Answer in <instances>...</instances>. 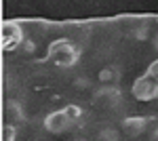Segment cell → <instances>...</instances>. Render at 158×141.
Returning <instances> with one entry per match:
<instances>
[{"label": "cell", "instance_id": "obj_7", "mask_svg": "<svg viewBox=\"0 0 158 141\" xmlns=\"http://www.w3.org/2000/svg\"><path fill=\"white\" fill-rule=\"evenodd\" d=\"M4 116H6V122L9 124H15V126H19V124H23L25 120V110L23 106L19 103V101H15V99H9L6 103H4Z\"/></svg>", "mask_w": 158, "mask_h": 141}, {"label": "cell", "instance_id": "obj_13", "mask_svg": "<svg viewBox=\"0 0 158 141\" xmlns=\"http://www.w3.org/2000/svg\"><path fill=\"white\" fill-rule=\"evenodd\" d=\"M19 51H23V53H30V55H32V53L36 51V44H34V40H30V38H25V42L21 44V48H19Z\"/></svg>", "mask_w": 158, "mask_h": 141}, {"label": "cell", "instance_id": "obj_4", "mask_svg": "<svg viewBox=\"0 0 158 141\" xmlns=\"http://www.w3.org/2000/svg\"><path fill=\"white\" fill-rule=\"evenodd\" d=\"M131 93L137 101H154L158 99V82L150 76H137L131 84Z\"/></svg>", "mask_w": 158, "mask_h": 141}, {"label": "cell", "instance_id": "obj_6", "mask_svg": "<svg viewBox=\"0 0 158 141\" xmlns=\"http://www.w3.org/2000/svg\"><path fill=\"white\" fill-rule=\"evenodd\" d=\"M120 126L127 137H139V135H143L148 131L150 118L148 116H127V118H122Z\"/></svg>", "mask_w": 158, "mask_h": 141}, {"label": "cell", "instance_id": "obj_2", "mask_svg": "<svg viewBox=\"0 0 158 141\" xmlns=\"http://www.w3.org/2000/svg\"><path fill=\"white\" fill-rule=\"evenodd\" d=\"M0 42H2V51H19L21 44L25 42L23 27L17 21H6L0 27Z\"/></svg>", "mask_w": 158, "mask_h": 141}, {"label": "cell", "instance_id": "obj_12", "mask_svg": "<svg viewBox=\"0 0 158 141\" xmlns=\"http://www.w3.org/2000/svg\"><path fill=\"white\" fill-rule=\"evenodd\" d=\"M146 76H150L152 80H156V82H158V59H154V61H152V63L148 65Z\"/></svg>", "mask_w": 158, "mask_h": 141}, {"label": "cell", "instance_id": "obj_11", "mask_svg": "<svg viewBox=\"0 0 158 141\" xmlns=\"http://www.w3.org/2000/svg\"><path fill=\"white\" fill-rule=\"evenodd\" d=\"M97 141H118V133L114 129H103V131H99Z\"/></svg>", "mask_w": 158, "mask_h": 141}, {"label": "cell", "instance_id": "obj_14", "mask_svg": "<svg viewBox=\"0 0 158 141\" xmlns=\"http://www.w3.org/2000/svg\"><path fill=\"white\" fill-rule=\"evenodd\" d=\"M150 141H158V129L152 131V135H150Z\"/></svg>", "mask_w": 158, "mask_h": 141}, {"label": "cell", "instance_id": "obj_10", "mask_svg": "<svg viewBox=\"0 0 158 141\" xmlns=\"http://www.w3.org/2000/svg\"><path fill=\"white\" fill-rule=\"evenodd\" d=\"M17 129L19 126L4 122V126H2V141H17Z\"/></svg>", "mask_w": 158, "mask_h": 141}, {"label": "cell", "instance_id": "obj_16", "mask_svg": "<svg viewBox=\"0 0 158 141\" xmlns=\"http://www.w3.org/2000/svg\"><path fill=\"white\" fill-rule=\"evenodd\" d=\"M76 141H85V139H76Z\"/></svg>", "mask_w": 158, "mask_h": 141}, {"label": "cell", "instance_id": "obj_1", "mask_svg": "<svg viewBox=\"0 0 158 141\" xmlns=\"http://www.w3.org/2000/svg\"><path fill=\"white\" fill-rule=\"evenodd\" d=\"M47 59L57 68H74L80 59V48L70 38H55L47 47Z\"/></svg>", "mask_w": 158, "mask_h": 141}, {"label": "cell", "instance_id": "obj_15", "mask_svg": "<svg viewBox=\"0 0 158 141\" xmlns=\"http://www.w3.org/2000/svg\"><path fill=\"white\" fill-rule=\"evenodd\" d=\"M152 44H154V48L158 51V30H156V34H154V38H152Z\"/></svg>", "mask_w": 158, "mask_h": 141}, {"label": "cell", "instance_id": "obj_8", "mask_svg": "<svg viewBox=\"0 0 158 141\" xmlns=\"http://www.w3.org/2000/svg\"><path fill=\"white\" fill-rule=\"evenodd\" d=\"M97 78H99V82L106 84V86H118V82H120V70L116 65H108V68H103L99 72Z\"/></svg>", "mask_w": 158, "mask_h": 141}, {"label": "cell", "instance_id": "obj_5", "mask_svg": "<svg viewBox=\"0 0 158 141\" xmlns=\"http://www.w3.org/2000/svg\"><path fill=\"white\" fill-rule=\"evenodd\" d=\"M42 124H44V129L49 131V133H53V135H61V133H65V131H70L74 126L63 107H61V110H53L51 114H47L44 120H42Z\"/></svg>", "mask_w": 158, "mask_h": 141}, {"label": "cell", "instance_id": "obj_9", "mask_svg": "<svg viewBox=\"0 0 158 141\" xmlns=\"http://www.w3.org/2000/svg\"><path fill=\"white\" fill-rule=\"evenodd\" d=\"M63 110H65V114H68V118L72 120L74 126H76V124H78V122H80L82 118H85V110H82L80 106H74V103H70V106L63 107Z\"/></svg>", "mask_w": 158, "mask_h": 141}, {"label": "cell", "instance_id": "obj_3", "mask_svg": "<svg viewBox=\"0 0 158 141\" xmlns=\"http://www.w3.org/2000/svg\"><path fill=\"white\" fill-rule=\"evenodd\" d=\"M91 103L93 106H101V107H106V110H116L122 103L120 86H106V84H101L97 91L93 93Z\"/></svg>", "mask_w": 158, "mask_h": 141}]
</instances>
